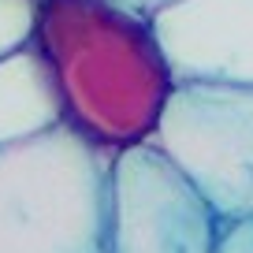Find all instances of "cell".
<instances>
[{
  "label": "cell",
  "instance_id": "6",
  "mask_svg": "<svg viewBox=\"0 0 253 253\" xmlns=\"http://www.w3.org/2000/svg\"><path fill=\"white\" fill-rule=\"evenodd\" d=\"M63 123V104L48 60L34 41L0 56V149Z\"/></svg>",
  "mask_w": 253,
  "mask_h": 253
},
{
  "label": "cell",
  "instance_id": "5",
  "mask_svg": "<svg viewBox=\"0 0 253 253\" xmlns=\"http://www.w3.org/2000/svg\"><path fill=\"white\" fill-rule=\"evenodd\" d=\"M153 30L175 82L253 86V0H175Z\"/></svg>",
  "mask_w": 253,
  "mask_h": 253
},
{
  "label": "cell",
  "instance_id": "9",
  "mask_svg": "<svg viewBox=\"0 0 253 253\" xmlns=\"http://www.w3.org/2000/svg\"><path fill=\"white\" fill-rule=\"evenodd\" d=\"M112 4H119V8H126V11H134V15H142V19H153L157 11H164L168 4H175V0H112Z\"/></svg>",
  "mask_w": 253,
  "mask_h": 253
},
{
  "label": "cell",
  "instance_id": "8",
  "mask_svg": "<svg viewBox=\"0 0 253 253\" xmlns=\"http://www.w3.org/2000/svg\"><path fill=\"white\" fill-rule=\"evenodd\" d=\"M216 253H253V216L223 220L220 238H216Z\"/></svg>",
  "mask_w": 253,
  "mask_h": 253
},
{
  "label": "cell",
  "instance_id": "4",
  "mask_svg": "<svg viewBox=\"0 0 253 253\" xmlns=\"http://www.w3.org/2000/svg\"><path fill=\"white\" fill-rule=\"evenodd\" d=\"M220 216L153 142L112 153L108 253H216Z\"/></svg>",
  "mask_w": 253,
  "mask_h": 253
},
{
  "label": "cell",
  "instance_id": "1",
  "mask_svg": "<svg viewBox=\"0 0 253 253\" xmlns=\"http://www.w3.org/2000/svg\"><path fill=\"white\" fill-rule=\"evenodd\" d=\"M30 41L52 67L71 130L108 153L153 142L175 89L153 19L112 0H38Z\"/></svg>",
  "mask_w": 253,
  "mask_h": 253
},
{
  "label": "cell",
  "instance_id": "3",
  "mask_svg": "<svg viewBox=\"0 0 253 253\" xmlns=\"http://www.w3.org/2000/svg\"><path fill=\"white\" fill-rule=\"evenodd\" d=\"M153 145L205 194L220 220L253 216V86L175 82Z\"/></svg>",
  "mask_w": 253,
  "mask_h": 253
},
{
  "label": "cell",
  "instance_id": "2",
  "mask_svg": "<svg viewBox=\"0 0 253 253\" xmlns=\"http://www.w3.org/2000/svg\"><path fill=\"white\" fill-rule=\"evenodd\" d=\"M112 153L67 123L0 149V253H108Z\"/></svg>",
  "mask_w": 253,
  "mask_h": 253
},
{
  "label": "cell",
  "instance_id": "7",
  "mask_svg": "<svg viewBox=\"0 0 253 253\" xmlns=\"http://www.w3.org/2000/svg\"><path fill=\"white\" fill-rule=\"evenodd\" d=\"M34 15H38V0H0V56L30 41Z\"/></svg>",
  "mask_w": 253,
  "mask_h": 253
}]
</instances>
